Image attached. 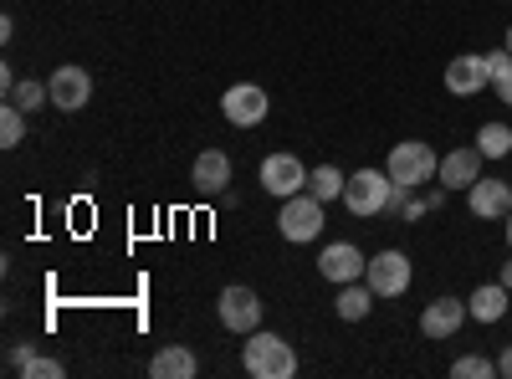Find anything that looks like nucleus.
Masks as SVG:
<instances>
[{"instance_id": "1", "label": "nucleus", "mask_w": 512, "mask_h": 379, "mask_svg": "<svg viewBox=\"0 0 512 379\" xmlns=\"http://www.w3.org/2000/svg\"><path fill=\"white\" fill-rule=\"evenodd\" d=\"M241 369L251 379H292L297 374V349L287 339H277V333H246V344H241Z\"/></svg>"}, {"instance_id": "2", "label": "nucleus", "mask_w": 512, "mask_h": 379, "mask_svg": "<svg viewBox=\"0 0 512 379\" xmlns=\"http://www.w3.org/2000/svg\"><path fill=\"white\" fill-rule=\"evenodd\" d=\"M384 170H390V180H395V185L420 190V185H431V180H436L441 159H436V149H431V144L405 139V144H395V149H390V159H384Z\"/></svg>"}, {"instance_id": "3", "label": "nucleus", "mask_w": 512, "mask_h": 379, "mask_svg": "<svg viewBox=\"0 0 512 379\" xmlns=\"http://www.w3.org/2000/svg\"><path fill=\"white\" fill-rule=\"evenodd\" d=\"M390 200H395L390 170H359V175H349V185H344V205L354 210L359 221L384 216V210H390Z\"/></svg>"}, {"instance_id": "4", "label": "nucleus", "mask_w": 512, "mask_h": 379, "mask_svg": "<svg viewBox=\"0 0 512 379\" xmlns=\"http://www.w3.org/2000/svg\"><path fill=\"white\" fill-rule=\"evenodd\" d=\"M328 221H323V200L313 195V190H297V195H287L282 200V216H277V231L292 241V246H303V241H318V231H323Z\"/></svg>"}, {"instance_id": "5", "label": "nucleus", "mask_w": 512, "mask_h": 379, "mask_svg": "<svg viewBox=\"0 0 512 379\" xmlns=\"http://www.w3.org/2000/svg\"><path fill=\"white\" fill-rule=\"evenodd\" d=\"M364 282L374 287V298H405L410 282H415V267H410L405 251H379L364 267Z\"/></svg>"}, {"instance_id": "6", "label": "nucleus", "mask_w": 512, "mask_h": 379, "mask_svg": "<svg viewBox=\"0 0 512 379\" xmlns=\"http://www.w3.org/2000/svg\"><path fill=\"white\" fill-rule=\"evenodd\" d=\"M256 175H262V190H267V195L287 200V195H297V190H308V175H313V170H308L297 154H267Z\"/></svg>"}, {"instance_id": "7", "label": "nucleus", "mask_w": 512, "mask_h": 379, "mask_svg": "<svg viewBox=\"0 0 512 379\" xmlns=\"http://www.w3.org/2000/svg\"><path fill=\"white\" fill-rule=\"evenodd\" d=\"M441 82H446V93H451V98H477L482 88H492L482 52H461V57H451L446 72H441Z\"/></svg>"}, {"instance_id": "8", "label": "nucleus", "mask_w": 512, "mask_h": 379, "mask_svg": "<svg viewBox=\"0 0 512 379\" xmlns=\"http://www.w3.org/2000/svg\"><path fill=\"white\" fill-rule=\"evenodd\" d=\"M216 313H221V328L241 333V339L262 328V303H256V292H251V287H226V292H221V303H216Z\"/></svg>"}, {"instance_id": "9", "label": "nucleus", "mask_w": 512, "mask_h": 379, "mask_svg": "<svg viewBox=\"0 0 512 379\" xmlns=\"http://www.w3.org/2000/svg\"><path fill=\"white\" fill-rule=\"evenodd\" d=\"M267 93L256 88V82H236V88H226V98H221V113H226V123H236V129H256V123L267 118Z\"/></svg>"}, {"instance_id": "10", "label": "nucleus", "mask_w": 512, "mask_h": 379, "mask_svg": "<svg viewBox=\"0 0 512 379\" xmlns=\"http://www.w3.org/2000/svg\"><path fill=\"white\" fill-rule=\"evenodd\" d=\"M482 149L477 144H466V149H451V154H441V170H436V180H441V190H472L477 180H482Z\"/></svg>"}, {"instance_id": "11", "label": "nucleus", "mask_w": 512, "mask_h": 379, "mask_svg": "<svg viewBox=\"0 0 512 379\" xmlns=\"http://www.w3.org/2000/svg\"><path fill=\"white\" fill-rule=\"evenodd\" d=\"M364 267H369V257L354 246V241H328L323 246V257H318V277H328V282H359L364 277Z\"/></svg>"}, {"instance_id": "12", "label": "nucleus", "mask_w": 512, "mask_h": 379, "mask_svg": "<svg viewBox=\"0 0 512 379\" xmlns=\"http://www.w3.org/2000/svg\"><path fill=\"white\" fill-rule=\"evenodd\" d=\"M466 318H472V313H466V298H451V292H441L436 303H425V313H420V333H425L431 344H441V339H451V333H456Z\"/></svg>"}, {"instance_id": "13", "label": "nucleus", "mask_w": 512, "mask_h": 379, "mask_svg": "<svg viewBox=\"0 0 512 379\" xmlns=\"http://www.w3.org/2000/svg\"><path fill=\"white\" fill-rule=\"evenodd\" d=\"M47 88H52V103L62 113H77V108H88V98H93V77H88V67H57L47 77Z\"/></svg>"}, {"instance_id": "14", "label": "nucleus", "mask_w": 512, "mask_h": 379, "mask_svg": "<svg viewBox=\"0 0 512 379\" xmlns=\"http://www.w3.org/2000/svg\"><path fill=\"white\" fill-rule=\"evenodd\" d=\"M466 205H472V216L477 221H507V210H512V180H477L472 190H466Z\"/></svg>"}, {"instance_id": "15", "label": "nucleus", "mask_w": 512, "mask_h": 379, "mask_svg": "<svg viewBox=\"0 0 512 379\" xmlns=\"http://www.w3.org/2000/svg\"><path fill=\"white\" fill-rule=\"evenodd\" d=\"M190 180H195V195H210V200H216V195L231 185V159H226L221 149H200Z\"/></svg>"}, {"instance_id": "16", "label": "nucleus", "mask_w": 512, "mask_h": 379, "mask_svg": "<svg viewBox=\"0 0 512 379\" xmlns=\"http://www.w3.org/2000/svg\"><path fill=\"white\" fill-rule=\"evenodd\" d=\"M195 369H200V359H195V349H185V344H164V349H154V359H149V374H154V379H195Z\"/></svg>"}, {"instance_id": "17", "label": "nucleus", "mask_w": 512, "mask_h": 379, "mask_svg": "<svg viewBox=\"0 0 512 379\" xmlns=\"http://www.w3.org/2000/svg\"><path fill=\"white\" fill-rule=\"evenodd\" d=\"M507 308H512V292H507L502 282H482L472 298H466V313H472L477 323H502Z\"/></svg>"}, {"instance_id": "18", "label": "nucleus", "mask_w": 512, "mask_h": 379, "mask_svg": "<svg viewBox=\"0 0 512 379\" xmlns=\"http://www.w3.org/2000/svg\"><path fill=\"white\" fill-rule=\"evenodd\" d=\"M333 313L344 323H364L374 313V287L369 282H344V287H338V298H333Z\"/></svg>"}, {"instance_id": "19", "label": "nucleus", "mask_w": 512, "mask_h": 379, "mask_svg": "<svg viewBox=\"0 0 512 379\" xmlns=\"http://www.w3.org/2000/svg\"><path fill=\"white\" fill-rule=\"evenodd\" d=\"M344 185H349V175L338 170V164H318V170L308 175V190L328 205V200H344Z\"/></svg>"}, {"instance_id": "20", "label": "nucleus", "mask_w": 512, "mask_h": 379, "mask_svg": "<svg viewBox=\"0 0 512 379\" xmlns=\"http://www.w3.org/2000/svg\"><path fill=\"white\" fill-rule=\"evenodd\" d=\"M477 149H482V159H507L512 154V129H507V123H482V129H477Z\"/></svg>"}, {"instance_id": "21", "label": "nucleus", "mask_w": 512, "mask_h": 379, "mask_svg": "<svg viewBox=\"0 0 512 379\" xmlns=\"http://www.w3.org/2000/svg\"><path fill=\"white\" fill-rule=\"evenodd\" d=\"M6 103H16L21 113H36V108L52 103V88H47V82H31V77H26V82H16V88L6 93Z\"/></svg>"}, {"instance_id": "22", "label": "nucleus", "mask_w": 512, "mask_h": 379, "mask_svg": "<svg viewBox=\"0 0 512 379\" xmlns=\"http://www.w3.org/2000/svg\"><path fill=\"white\" fill-rule=\"evenodd\" d=\"M21 139H26V113L16 103H6L0 108V149H16Z\"/></svg>"}, {"instance_id": "23", "label": "nucleus", "mask_w": 512, "mask_h": 379, "mask_svg": "<svg viewBox=\"0 0 512 379\" xmlns=\"http://www.w3.org/2000/svg\"><path fill=\"white\" fill-rule=\"evenodd\" d=\"M492 374H497V359H487V354H461L451 364V379H492Z\"/></svg>"}, {"instance_id": "24", "label": "nucleus", "mask_w": 512, "mask_h": 379, "mask_svg": "<svg viewBox=\"0 0 512 379\" xmlns=\"http://www.w3.org/2000/svg\"><path fill=\"white\" fill-rule=\"evenodd\" d=\"M21 374H26V379H62L67 369H62L57 359H47V354H36V349H31L26 364H21Z\"/></svg>"}, {"instance_id": "25", "label": "nucleus", "mask_w": 512, "mask_h": 379, "mask_svg": "<svg viewBox=\"0 0 512 379\" xmlns=\"http://www.w3.org/2000/svg\"><path fill=\"white\" fill-rule=\"evenodd\" d=\"M482 62H487V77H502L507 67H512V52L502 47V52H482Z\"/></svg>"}, {"instance_id": "26", "label": "nucleus", "mask_w": 512, "mask_h": 379, "mask_svg": "<svg viewBox=\"0 0 512 379\" xmlns=\"http://www.w3.org/2000/svg\"><path fill=\"white\" fill-rule=\"evenodd\" d=\"M492 93H497V103H507V108H512V67H507L502 77H492Z\"/></svg>"}, {"instance_id": "27", "label": "nucleus", "mask_w": 512, "mask_h": 379, "mask_svg": "<svg viewBox=\"0 0 512 379\" xmlns=\"http://www.w3.org/2000/svg\"><path fill=\"white\" fill-rule=\"evenodd\" d=\"M497 374H502V379H512V344L497 354Z\"/></svg>"}, {"instance_id": "28", "label": "nucleus", "mask_w": 512, "mask_h": 379, "mask_svg": "<svg viewBox=\"0 0 512 379\" xmlns=\"http://www.w3.org/2000/svg\"><path fill=\"white\" fill-rule=\"evenodd\" d=\"M26 354H31V349H26V344H16V349L6 354V364H11V369H21V364H26Z\"/></svg>"}, {"instance_id": "29", "label": "nucleus", "mask_w": 512, "mask_h": 379, "mask_svg": "<svg viewBox=\"0 0 512 379\" xmlns=\"http://www.w3.org/2000/svg\"><path fill=\"white\" fill-rule=\"evenodd\" d=\"M497 282H502V287L512 292V262H502V277H497Z\"/></svg>"}, {"instance_id": "30", "label": "nucleus", "mask_w": 512, "mask_h": 379, "mask_svg": "<svg viewBox=\"0 0 512 379\" xmlns=\"http://www.w3.org/2000/svg\"><path fill=\"white\" fill-rule=\"evenodd\" d=\"M502 47H507V52H512V26H507V36H502Z\"/></svg>"}, {"instance_id": "31", "label": "nucleus", "mask_w": 512, "mask_h": 379, "mask_svg": "<svg viewBox=\"0 0 512 379\" xmlns=\"http://www.w3.org/2000/svg\"><path fill=\"white\" fill-rule=\"evenodd\" d=\"M507 246H512V210H507Z\"/></svg>"}, {"instance_id": "32", "label": "nucleus", "mask_w": 512, "mask_h": 379, "mask_svg": "<svg viewBox=\"0 0 512 379\" xmlns=\"http://www.w3.org/2000/svg\"><path fill=\"white\" fill-rule=\"evenodd\" d=\"M507 180H512V175H507Z\"/></svg>"}]
</instances>
